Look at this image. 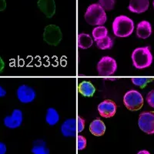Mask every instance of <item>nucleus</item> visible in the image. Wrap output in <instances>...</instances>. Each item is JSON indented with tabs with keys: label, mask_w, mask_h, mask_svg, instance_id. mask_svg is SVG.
Masks as SVG:
<instances>
[{
	"label": "nucleus",
	"mask_w": 154,
	"mask_h": 154,
	"mask_svg": "<svg viewBox=\"0 0 154 154\" xmlns=\"http://www.w3.org/2000/svg\"><path fill=\"white\" fill-rule=\"evenodd\" d=\"M38 7L47 18H52L56 12L54 0H38Z\"/></svg>",
	"instance_id": "11"
},
{
	"label": "nucleus",
	"mask_w": 154,
	"mask_h": 154,
	"mask_svg": "<svg viewBox=\"0 0 154 154\" xmlns=\"http://www.w3.org/2000/svg\"><path fill=\"white\" fill-rule=\"evenodd\" d=\"M117 69V64L113 58L104 56L97 64V71L100 75L109 76L113 75Z\"/></svg>",
	"instance_id": "5"
},
{
	"label": "nucleus",
	"mask_w": 154,
	"mask_h": 154,
	"mask_svg": "<svg viewBox=\"0 0 154 154\" xmlns=\"http://www.w3.org/2000/svg\"><path fill=\"white\" fill-rule=\"evenodd\" d=\"M79 92L80 94L86 97H91L95 93L96 89L94 86L89 81H83L79 85Z\"/></svg>",
	"instance_id": "16"
},
{
	"label": "nucleus",
	"mask_w": 154,
	"mask_h": 154,
	"mask_svg": "<svg viewBox=\"0 0 154 154\" xmlns=\"http://www.w3.org/2000/svg\"><path fill=\"white\" fill-rule=\"evenodd\" d=\"M132 60L135 68L138 69L150 66L152 63V55L149 46L135 49L132 53Z\"/></svg>",
	"instance_id": "2"
},
{
	"label": "nucleus",
	"mask_w": 154,
	"mask_h": 154,
	"mask_svg": "<svg viewBox=\"0 0 154 154\" xmlns=\"http://www.w3.org/2000/svg\"><path fill=\"white\" fill-rule=\"evenodd\" d=\"M62 32L56 25H49L45 28L43 33L44 41L51 46H57L62 40Z\"/></svg>",
	"instance_id": "6"
},
{
	"label": "nucleus",
	"mask_w": 154,
	"mask_h": 154,
	"mask_svg": "<svg viewBox=\"0 0 154 154\" xmlns=\"http://www.w3.org/2000/svg\"><path fill=\"white\" fill-rule=\"evenodd\" d=\"M60 119V114L56 109H55L53 107L48 109L46 116V121L48 124L50 126H55L59 123Z\"/></svg>",
	"instance_id": "17"
},
{
	"label": "nucleus",
	"mask_w": 154,
	"mask_h": 154,
	"mask_svg": "<svg viewBox=\"0 0 154 154\" xmlns=\"http://www.w3.org/2000/svg\"><path fill=\"white\" fill-rule=\"evenodd\" d=\"M62 134L66 137H75L76 132V120L74 118L64 121L61 126Z\"/></svg>",
	"instance_id": "12"
},
{
	"label": "nucleus",
	"mask_w": 154,
	"mask_h": 154,
	"mask_svg": "<svg viewBox=\"0 0 154 154\" xmlns=\"http://www.w3.org/2000/svg\"><path fill=\"white\" fill-rule=\"evenodd\" d=\"M112 27L116 36L124 38L130 36L133 33L134 30V23L126 16H119L115 18Z\"/></svg>",
	"instance_id": "1"
},
{
	"label": "nucleus",
	"mask_w": 154,
	"mask_h": 154,
	"mask_svg": "<svg viewBox=\"0 0 154 154\" xmlns=\"http://www.w3.org/2000/svg\"><path fill=\"white\" fill-rule=\"evenodd\" d=\"M92 34H93V37L94 38V40L98 41L101 39V38H103L107 36V35H108V30L103 26H99L93 29Z\"/></svg>",
	"instance_id": "20"
},
{
	"label": "nucleus",
	"mask_w": 154,
	"mask_h": 154,
	"mask_svg": "<svg viewBox=\"0 0 154 154\" xmlns=\"http://www.w3.org/2000/svg\"><path fill=\"white\" fill-rule=\"evenodd\" d=\"M23 114L20 109H16L12 111V115L5 116L4 124L9 129H16L23 123Z\"/></svg>",
	"instance_id": "9"
},
{
	"label": "nucleus",
	"mask_w": 154,
	"mask_h": 154,
	"mask_svg": "<svg viewBox=\"0 0 154 154\" xmlns=\"http://www.w3.org/2000/svg\"><path fill=\"white\" fill-rule=\"evenodd\" d=\"M77 119H78V120H77V129H78L79 133H81L82 131H83L85 128V120L80 116H78Z\"/></svg>",
	"instance_id": "26"
},
{
	"label": "nucleus",
	"mask_w": 154,
	"mask_h": 154,
	"mask_svg": "<svg viewBox=\"0 0 154 154\" xmlns=\"http://www.w3.org/2000/svg\"><path fill=\"white\" fill-rule=\"evenodd\" d=\"M77 144H78V149L82 150L84 149L86 146V140L83 136H78V140H77Z\"/></svg>",
	"instance_id": "24"
},
{
	"label": "nucleus",
	"mask_w": 154,
	"mask_h": 154,
	"mask_svg": "<svg viewBox=\"0 0 154 154\" xmlns=\"http://www.w3.org/2000/svg\"><path fill=\"white\" fill-rule=\"evenodd\" d=\"M85 20L91 26H103L106 21V12L99 4H92L85 13Z\"/></svg>",
	"instance_id": "3"
},
{
	"label": "nucleus",
	"mask_w": 154,
	"mask_h": 154,
	"mask_svg": "<svg viewBox=\"0 0 154 154\" xmlns=\"http://www.w3.org/2000/svg\"><path fill=\"white\" fill-rule=\"evenodd\" d=\"M139 127L147 134L154 133V112H143L140 113L138 120Z\"/></svg>",
	"instance_id": "7"
},
{
	"label": "nucleus",
	"mask_w": 154,
	"mask_h": 154,
	"mask_svg": "<svg viewBox=\"0 0 154 154\" xmlns=\"http://www.w3.org/2000/svg\"><path fill=\"white\" fill-rule=\"evenodd\" d=\"M32 152L33 154H49V150L46 147V143L45 141L38 140L33 143Z\"/></svg>",
	"instance_id": "18"
},
{
	"label": "nucleus",
	"mask_w": 154,
	"mask_h": 154,
	"mask_svg": "<svg viewBox=\"0 0 154 154\" xmlns=\"http://www.w3.org/2000/svg\"><path fill=\"white\" fill-rule=\"evenodd\" d=\"M150 80H152V79H149V78H133L131 79V81L135 86H140V87L146 86L147 84V82Z\"/></svg>",
	"instance_id": "23"
},
{
	"label": "nucleus",
	"mask_w": 154,
	"mask_h": 154,
	"mask_svg": "<svg viewBox=\"0 0 154 154\" xmlns=\"http://www.w3.org/2000/svg\"><path fill=\"white\" fill-rule=\"evenodd\" d=\"M89 130L91 133L96 137H100L104 134L106 131V126L104 123L100 119H96L90 123Z\"/></svg>",
	"instance_id": "15"
},
{
	"label": "nucleus",
	"mask_w": 154,
	"mask_h": 154,
	"mask_svg": "<svg viewBox=\"0 0 154 154\" xmlns=\"http://www.w3.org/2000/svg\"><path fill=\"white\" fill-rule=\"evenodd\" d=\"M18 100L23 103H29L35 99V92L33 89L26 85L19 86L16 92Z\"/></svg>",
	"instance_id": "8"
},
{
	"label": "nucleus",
	"mask_w": 154,
	"mask_h": 154,
	"mask_svg": "<svg viewBox=\"0 0 154 154\" xmlns=\"http://www.w3.org/2000/svg\"><path fill=\"white\" fill-rule=\"evenodd\" d=\"M149 8V0H130L128 9L134 13H143Z\"/></svg>",
	"instance_id": "13"
},
{
	"label": "nucleus",
	"mask_w": 154,
	"mask_h": 154,
	"mask_svg": "<svg viewBox=\"0 0 154 154\" xmlns=\"http://www.w3.org/2000/svg\"><path fill=\"white\" fill-rule=\"evenodd\" d=\"M146 102L151 107L154 108V89L147 94Z\"/></svg>",
	"instance_id": "25"
},
{
	"label": "nucleus",
	"mask_w": 154,
	"mask_h": 154,
	"mask_svg": "<svg viewBox=\"0 0 154 154\" xmlns=\"http://www.w3.org/2000/svg\"><path fill=\"white\" fill-rule=\"evenodd\" d=\"M125 106L131 111H137L142 108L143 105V98L141 93L137 90L132 89L126 92L123 97Z\"/></svg>",
	"instance_id": "4"
},
{
	"label": "nucleus",
	"mask_w": 154,
	"mask_h": 154,
	"mask_svg": "<svg viewBox=\"0 0 154 154\" xmlns=\"http://www.w3.org/2000/svg\"><path fill=\"white\" fill-rule=\"evenodd\" d=\"M93 38L88 34L80 33L78 35V46L80 49H88L93 46Z\"/></svg>",
	"instance_id": "19"
},
{
	"label": "nucleus",
	"mask_w": 154,
	"mask_h": 154,
	"mask_svg": "<svg viewBox=\"0 0 154 154\" xmlns=\"http://www.w3.org/2000/svg\"><path fill=\"white\" fill-rule=\"evenodd\" d=\"M115 0H99V5L105 11H111L115 6Z\"/></svg>",
	"instance_id": "22"
},
{
	"label": "nucleus",
	"mask_w": 154,
	"mask_h": 154,
	"mask_svg": "<svg viewBox=\"0 0 154 154\" xmlns=\"http://www.w3.org/2000/svg\"><path fill=\"white\" fill-rule=\"evenodd\" d=\"M6 9V2L5 0H0V12L4 11Z\"/></svg>",
	"instance_id": "28"
},
{
	"label": "nucleus",
	"mask_w": 154,
	"mask_h": 154,
	"mask_svg": "<svg viewBox=\"0 0 154 154\" xmlns=\"http://www.w3.org/2000/svg\"><path fill=\"white\" fill-rule=\"evenodd\" d=\"M6 152V146L5 143L0 142V154H5Z\"/></svg>",
	"instance_id": "27"
},
{
	"label": "nucleus",
	"mask_w": 154,
	"mask_h": 154,
	"mask_svg": "<svg viewBox=\"0 0 154 154\" xmlns=\"http://www.w3.org/2000/svg\"><path fill=\"white\" fill-rule=\"evenodd\" d=\"M152 34V26L148 21L140 22L137 25V35L140 38H149Z\"/></svg>",
	"instance_id": "14"
},
{
	"label": "nucleus",
	"mask_w": 154,
	"mask_h": 154,
	"mask_svg": "<svg viewBox=\"0 0 154 154\" xmlns=\"http://www.w3.org/2000/svg\"><path fill=\"white\" fill-rule=\"evenodd\" d=\"M153 7H154V1H153Z\"/></svg>",
	"instance_id": "32"
},
{
	"label": "nucleus",
	"mask_w": 154,
	"mask_h": 154,
	"mask_svg": "<svg viewBox=\"0 0 154 154\" xmlns=\"http://www.w3.org/2000/svg\"><path fill=\"white\" fill-rule=\"evenodd\" d=\"M4 68H5V63H4L2 58L0 57V72L3 71Z\"/></svg>",
	"instance_id": "30"
},
{
	"label": "nucleus",
	"mask_w": 154,
	"mask_h": 154,
	"mask_svg": "<svg viewBox=\"0 0 154 154\" xmlns=\"http://www.w3.org/2000/svg\"><path fill=\"white\" fill-rule=\"evenodd\" d=\"M137 154H150V153H149V151H147V150H141Z\"/></svg>",
	"instance_id": "31"
},
{
	"label": "nucleus",
	"mask_w": 154,
	"mask_h": 154,
	"mask_svg": "<svg viewBox=\"0 0 154 154\" xmlns=\"http://www.w3.org/2000/svg\"><path fill=\"white\" fill-rule=\"evenodd\" d=\"M96 45L100 49H109L113 46V41L109 36L107 35L103 38H101L100 40L96 41Z\"/></svg>",
	"instance_id": "21"
},
{
	"label": "nucleus",
	"mask_w": 154,
	"mask_h": 154,
	"mask_svg": "<svg viewBox=\"0 0 154 154\" xmlns=\"http://www.w3.org/2000/svg\"><path fill=\"white\" fill-rule=\"evenodd\" d=\"M5 95H6V91H5V89H4L2 86H0V98L4 97Z\"/></svg>",
	"instance_id": "29"
},
{
	"label": "nucleus",
	"mask_w": 154,
	"mask_h": 154,
	"mask_svg": "<svg viewBox=\"0 0 154 154\" xmlns=\"http://www.w3.org/2000/svg\"><path fill=\"white\" fill-rule=\"evenodd\" d=\"M98 112L102 117L111 118L116 112V105L112 100H104L99 104Z\"/></svg>",
	"instance_id": "10"
}]
</instances>
